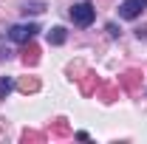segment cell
Returning a JSON list of instances; mask_svg holds the SVG:
<instances>
[{
    "label": "cell",
    "mask_w": 147,
    "mask_h": 144,
    "mask_svg": "<svg viewBox=\"0 0 147 144\" xmlns=\"http://www.w3.org/2000/svg\"><path fill=\"white\" fill-rule=\"evenodd\" d=\"M96 17V9H93L91 0H82V3H74L71 6V20L74 26H79V28H88Z\"/></svg>",
    "instance_id": "1"
},
{
    "label": "cell",
    "mask_w": 147,
    "mask_h": 144,
    "mask_svg": "<svg viewBox=\"0 0 147 144\" xmlns=\"http://www.w3.org/2000/svg\"><path fill=\"white\" fill-rule=\"evenodd\" d=\"M37 31H40V28H37L34 23H20V26H11V28H9V40H11V42H28Z\"/></svg>",
    "instance_id": "2"
},
{
    "label": "cell",
    "mask_w": 147,
    "mask_h": 144,
    "mask_svg": "<svg viewBox=\"0 0 147 144\" xmlns=\"http://www.w3.org/2000/svg\"><path fill=\"white\" fill-rule=\"evenodd\" d=\"M147 9V0H125L122 6H119V17L125 20H136L142 11Z\"/></svg>",
    "instance_id": "3"
},
{
    "label": "cell",
    "mask_w": 147,
    "mask_h": 144,
    "mask_svg": "<svg viewBox=\"0 0 147 144\" xmlns=\"http://www.w3.org/2000/svg\"><path fill=\"white\" fill-rule=\"evenodd\" d=\"M48 42H51V45H62V42H65V28H59V26L51 28V31H48Z\"/></svg>",
    "instance_id": "4"
},
{
    "label": "cell",
    "mask_w": 147,
    "mask_h": 144,
    "mask_svg": "<svg viewBox=\"0 0 147 144\" xmlns=\"http://www.w3.org/2000/svg\"><path fill=\"white\" fill-rule=\"evenodd\" d=\"M11 90V79H0V99H6Z\"/></svg>",
    "instance_id": "5"
}]
</instances>
